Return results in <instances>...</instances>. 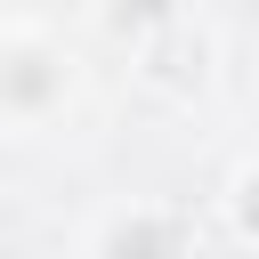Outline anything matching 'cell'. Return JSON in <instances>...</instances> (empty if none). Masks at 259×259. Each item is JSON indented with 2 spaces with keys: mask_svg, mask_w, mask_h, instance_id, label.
Returning a JSON list of instances; mask_svg holds the SVG:
<instances>
[{
  "mask_svg": "<svg viewBox=\"0 0 259 259\" xmlns=\"http://www.w3.org/2000/svg\"><path fill=\"white\" fill-rule=\"evenodd\" d=\"M227 219H235V235H243V243H259V162H243V170H235V186H227Z\"/></svg>",
  "mask_w": 259,
  "mask_h": 259,
  "instance_id": "obj_2",
  "label": "cell"
},
{
  "mask_svg": "<svg viewBox=\"0 0 259 259\" xmlns=\"http://www.w3.org/2000/svg\"><path fill=\"white\" fill-rule=\"evenodd\" d=\"M65 89H73V73L49 40H0V113L8 121H40Z\"/></svg>",
  "mask_w": 259,
  "mask_h": 259,
  "instance_id": "obj_1",
  "label": "cell"
}]
</instances>
